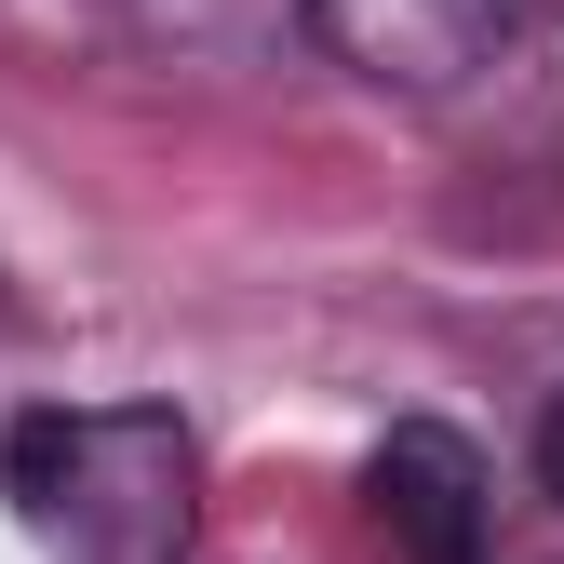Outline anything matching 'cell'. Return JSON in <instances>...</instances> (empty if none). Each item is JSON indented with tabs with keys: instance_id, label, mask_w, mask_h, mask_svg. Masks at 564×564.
<instances>
[{
	"instance_id": "4",
	"label": "cell",
	"mask_w": 564,
	"mask_h": 564,
	"mask_svg": "<svg viewBox=\"0 0 564 564\" xmlns=\"http://www.w3.org/2000/svg\"><path fill=\"white\" fill-rule=\"evenodd\" d=\"M538 484L564 498V390H551V416H538Z\"/></svg>"
},
{
	"instance_id": "1",
	"label": "cell",
	"mask_w": 564,
	"mask_h": 564,
	"mask_svg": "<svg viewBox=\"0 0 564 564\" xmlns=\"http://www.w3.org/2000/svg\"><path fill=\"white\" fill-rule=\"evenodd\" d=\"M0 484L54 564H188L202 538V444L175 403H41L0 444Z\"/></svg>"
},
{
	"instance_id": "3",
	"label": "cell",
	"mask_w": 564,
	"mask_h": 564,
	"mask_svg": "<svg viewBox=\"0 0 564 564\" xmlns=\"http://www.w3.org/2000/svg\"><path fill=\"white\" fill-rule=\"evenodd\" d=\"M364 498H377V524H390L403 564H484L498 498H484V457L444 431V416H403V431L364 457Z\"/></svg>"
},
{
	"instance_id": "2",
	"label": "cell",
	"mask_w": 564,
	"mask_h": 564,
	"mask_svg": "<svg viewBox=\"0 0 564 564\" xmlns=\"http://www.w3.org/2000/svg\"><path fill=\"white\" fill-rule=\"evenodd\" d=\"M310 28L377 95H457L470 67H498L511 0H310Z\"/></svg>"
}]
</instances>
